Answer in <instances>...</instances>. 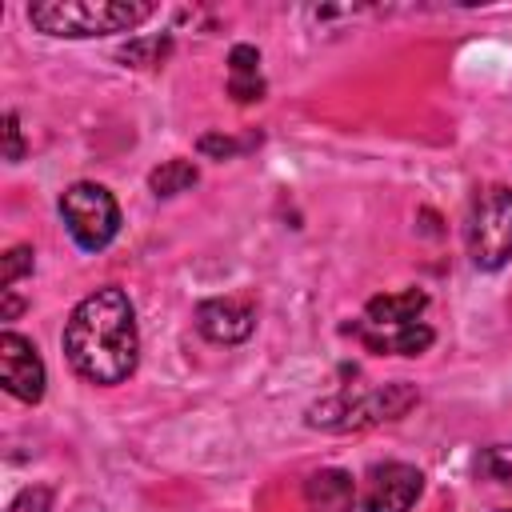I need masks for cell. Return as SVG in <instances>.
I'll return each instance as SVG.
<instances>
[{"instance_id": "5", "label": "cell", "mask_w": 512, "mask_h": 512, "mask_svg": "<svg viewBox=\"0 0 512 512\" xmlns=\"http://www.w3.org/2000/svg\"><path fill=\"white\" fill-rule=\"evenodd\" d=\"M60 220L84 252H100L120 232V204L104 184L76 180L60 192Z\"/></svg>"}, {"instance_id": "3", "label": "cell", "mask_w": 512, "mask_h": 512, "mask_svg": "<svg viewBox=\"0 0 512 512\" xmlns=\"http://www.w3.org/2000/svg\"><path fill=\"white\" fill-rule=\"evenodd\" d=\"M416 400H420V392L412 384H404V380L372 388V392H356V396L340 392V396H328V400L312 404L308 408V424L328 428V432L372 428V424H384V420H400Z\"/></svg>"}, {"instance_id": "17", "label": "cell", "mask_w": 512, "mask_h": 512, "mask_svg": "<svg viewBox=\"0 0 512 512\" xmlns=\"http://www.w3.org/2000/svg\"><path fill=\"white\" fill-rule=\"evenodd\" d=\"M24 156V136H20V116L4 112V160H20Z\"/></svg>"}, {"instance_id": "10", "label": "cell", "mask_w": 512, "mask_h": 512, "mask_svg": "<svg viewBox=\"0 0 512 512\" xmlns=\"http://www.w3.org/2000/svg\"><path fill=\"white\" fill-rule=\"evenodd\" d=\"M356 480L344 468H320L304 480V508L308 512H356Z\"/></svg>"}, {"instance_id": "18", "label": "cell", "mask_w": 512, "mask_h": 512, "mask_svg": "<svg viewBox=\"0 0 512 512\" xmlns=\"http://www.w3.org/2000/svg\"><path fill=\"white\" fill-rule=\"evenodd\" d=\"M148 52H160V56H164V52H168V36H164V40H136V44H128V48L120 52V60H132V64H148V60H144Z\"/></svg>"}, {"instance_id": "12", "label": "cell", "mask_w": 512, "mask_h": 512, "mask_svg": "<svg viewBox=\"0 0 512 512\" xmlns=\"http://www.w3.org/2000/svg\"><path fill=\"white\" fill-rule=\"evenodd\" d=\"M228 96L236 104H252L264 96V76H260V52L252 44H236L228 52Z\"/></svg>"}, {"instance_id": "4", "label": "cell", "mask_w": 512, "mask_h": 512, "mask_svg": "<svg viewBox=\"0 0 512 512\" xmlns=\"http://www.w3.org/2000/svg\"><path fill=\"white\" fill-rule=\"evenodd\" d=\"M464 240L480 272H496L512 260V188L492 184L472 200Z\"/></svg>"}, {"instance_id": "19", "label": "cell", "mask_w": 512, "mask_h": 512, "mask_svg": "<svg viewBox=\"0 0 512 512\" xmlns=\"http://www.w3.org/2000/svg\"><path fill=\"white\" fill-rule=\"evenodd\" d=\"M200 152H204V156H220V160H224V156L240 152V144H236V140H228V136H204V140H200Z\"/></svg>"}, {"instance_id": "8", "label": "cell", "mask_w": 512, "mask_h": 512, "mask_svg": "<svg viewBox=\"0 0 512 512\" xmlns=\"http://www.w3.org/2000/svg\"><path fill=\"white\" fill-rule=\"evenodd\" d=\"M256 328V308L240 296H212L196 304V332L212 344H240Z\"/></svg>"}, {"instance_id": "6", "label": "cell", "mask_w": 512, "mask_h": 512, "mask_svg": "<svg viewBox=\"0 0 512 512\" xmlns=\"http://www.w3.org/2000/svg\"><path fill=\"white\" fill-rule=\"evenodd\" d=\"M420 492H424L420 468H412L404 460H384V464H372L364 472L360 508L364 512H412Z\"/></svg>"}, {"instance_id": "16", "label": "cell", "mask_w": 512, "mask_h": 512, "mask_svg": "<svg viewBox=\"0 0 512 512\" xmlns=\"http://www.w3.org/2000/svg\"><path fill=\"white\" fill-rule=\"evenodd\" d=\"M8 512H52V488H44V484L24 488V492L8 504Z\"/></svg>"}, {"instance_id": "9", "label": "cell", "mask_w": 512, "mask_h": 512, "mask_svg": "<svg viewBox=\"0 0 512 512\" xmlns=\"http://www.w3.org/2000/svg\"><path fill=\"white\" fill-rule=\"evenodd\" d=\"M348 332L376 356H420L436 340V332L424 320H416V324H364V320H352Z\"/></svg>"}, {"instance_id": "14", "label": "cell", "mask_w": 512, "mask_h": 512, "mask_svg": "<svg viewBox=\"0 0 512 512\" xmlns=\"http://www.w3.org/2000/svg\"><path fill=\"white\" fill-rule=\"evenodd\" d=\"M476 468H480L492 484H500V488L512 492V444H496V448H488V452L476 460Z\"/></svg>"}, {"instance_id": "11", "label": "cell", "mask_w": 512, "mask_h": 512, "mask_svg": "<svg viewBox=\"0 0 512 512\" xmlns=\"http://www.w3.org/2000/svg\"><path fill=\"white\" fill-rule=\"evenodd\" d=\"M428 308V292L424 288H400V292H384L372 296L364 304V324H416Z\"/></svg>"}, {"instance_id": "15", "label": "cell", "mask_w": 512, "mask_h": 512, "mask_svg": "<svg viewBox=\"0 0 512 512\" xmlns=\"http://www.w3.org/2000/svg\"><path fill=\"white\" fill-rule=\"evenodd\" d=\"M36 252L28 248V244H16V248H8L4 252V268H0V284H4V292H12V284L24 276V272H32V260Z\"/></svg>"}, {"instance_id": "7", "label": "cell", "mask_w": 512, "mask_h": 512, "mask_svg": "<svg viewBox=\"0 0 512 512\" xmlns=\"http://www.w3.org/2000/svg\"><path fill=\"white\" fill-rule=\"evenodd\" d=\"M0 384L8 396L24 400V404H40L44 400V384H48V372H44V360L36 352V344L20 332H4L0 336Z\"/></svg>"}, {"instance_id": "2", "label": "cell", "mask_w": 512, "mask_h": 512, "mask_svg": "<svg viewBox=\"0 0 512 512\" xmlns=\"http://www.w3.org/2000/svg\"><path fill=\"white\" fill-rule=\"evenodd\" d=\"M156 4L148 0H40L28 4V24L44 36L60 40H88L140 28Z\"/></svg>"}, {"instance_id": "20", "label": "cell", "mask_w": 512, "mask_h": 512, "mask_svg": "<svg viewBox=\"0 0 512 512\" xmlns=\"http://www.w3.org/2000/svg\"><path fill=\"white\" fill-rule=\"evenodd\" d=\"M20 308H24V304H20L12 292H4V320H16V312H20Z\"/></svg>"}, {"instance_id": "21", "label": "cell", "mask_w": 512, "mask_h": 512, "mask_svg": "<svg viewBox=\"0 0 512 512\" xmlns=\"http://www.w3.org/2000/svg\"><path fill=\"white\" fill-rule=\"evenodd\" d=\"M500 512H512V508H500Z\"/></svg>"}, {"instance_id": "13", "label": "cell", "mask_w": 512, "mask_h": 512, "mask_svg": "<svg viewBox=\"0 0 512 512\" xmlns=\"http://www.w3.org/2000/svg\"><path fill=\"white\" fill-rule=\"evenodd\" d=\"M196 164L192 160H184V156H176V160H164L160 168H152L148 172V188L156 192V196H180V192H188L192 184H196Z\"/></svg>"}, {"instance_id": "1", "label": "cell", "mask_w": 512, "mask_h": 512, "mask_svg": "<svg viewBox=\"0 0 512 512\" xmlns=\"http://www.w3.org/2000/svg\"><path fill=\"white\" fill-rule=\"evenodd\" d=\"M60 344H64V356L80 380L100 384V388L124 384L140 360L136 308H132L128 292L116 284L88 292L72 308Z\"/></svg>"}]
</instances>
